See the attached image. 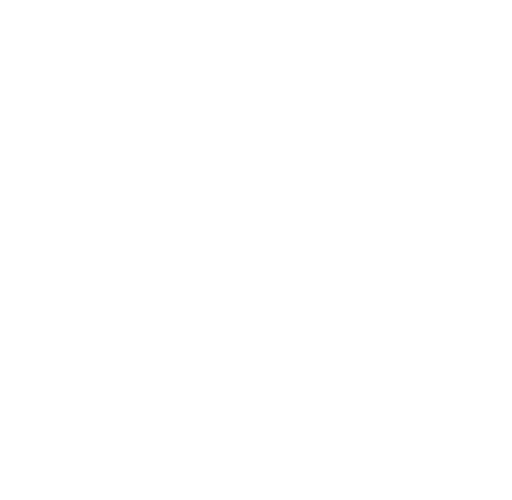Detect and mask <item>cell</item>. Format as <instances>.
I'll use <instances>...</instances> for the list:
<instances>
[]
</instances>
